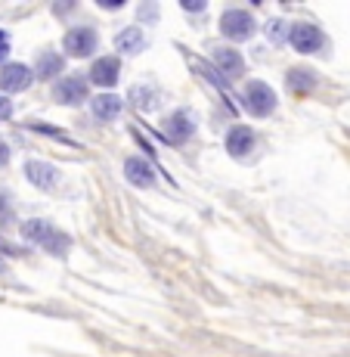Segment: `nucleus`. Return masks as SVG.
I'll return each instance as SVG.
<instances>
[{
    "label": "nucleus",
    "mask_w": 350,
    "mask_h": 357,
    "mask_svg": "<svg viewBox=\"0 0 350 357\" xmlns=\"http://www.w3.org/2000/svg\"><path fill=\"white\" fill-rule=\"evenodd\" d=\"M22 236L29 239V243L40 245V249H47V252H53V255H59V258H63L65 252L72 249V236L59 230L56 224L44 221V218H31V221H25V224H22Z\"/></svg>",
    "instance_id": "obj_1"
},
{
    "label": "nucleus",
    "mask_w": 350,
    "mask_h": 357,
    "mask_svg": "<svg viewBox=\"0 0 350 357\" xmlns=\"http://www.w3.org/2000/svg\"><path fill=\"white\" fill-rule=\"evenodd\" d=\"M242 106L248 109V115L255 119H267V115L276 109V93L270 84L264 81H248V87L242 91Z\"/></svg>",
    "instance_id": "obj_2"
},
{
    "label": "nucleus",
    "mask_w": 350,
    "mask_h": 357,
    "mask_svg": "<svg viewBox=\"0 0 350 357\" xmlns=\"http://www.w3.org/2000/svg\"><path fill=\"white\" fill-rule=\"evenodd\" d=\"M221 31L230 40H248L257 31V22L248 10H226L221 16Z\"/></svg>",
    "instance_id": "obj_3"
},
{
    "label": "nucleus",
    "mask_w": 350,
    "mask_h": 357,
    "mask_svg": "<svg viewBox=\"0 0 350 357\" xmlns=\"http://www.w3.org/2000/svg\"><path fill=\"white\" fill-rule=\"evenodd\" d=\"M288 40H292V47L298 53H317L326 47V38H322V31L317 25L310 22H294L288 25Z\"/></svg>",
    "instance_id": "obj_4"
},
{
    "label": "nucleus",
    "mask_w": 350,
    "mask_h": 357,
    "mask_svg": "<svg viewBox=\"0 0 350 357\" xmlns=\"http://www.w3.org/2000/svg\"><path fill=\"white\" fill-rule=\"evenodd\" d=\"M96 44H100V38H96V31L90 29V25H74L72 31L65 34L63 47L68 56H90V53L96 50Z\"/></svg>",
    "instance_id": "obj_5"
},
{
    "label": "nucleus",
    "mask_w": 350,
    "mask_h": 357,
    "mask_svg": "<svg viewBox=\"0 0 350 357\" xmlns=\"http://www.w3.org/2000/svg\"><path fill=\"white\" fill-rule=\"evenodd\" d=\"M31 81H34V72L22 63H6L3 68H0V91H6V93L29 91Z\"/></svg>",
    "instance_id": "obj_6"
},
{
    "label": "nucleus",
    "mask_w": 350,
    "mask_h": 357,
    "mask_svg": "<svg viewBox=\"0 0 350 357\" xmlns=\"http://www.w3.org/2000/svg\"><path fill=\"white\" fill-rule=\"evenodd\" d=\"M53 97H56V102H65V106H78V102L87 100V81L78 78V75H68L53 87Z\"/></svg>",
    "instance_id": "obj_7"
},
{
    "label": "nucleus",
    "mask_w": 350,
    "mask_h": 357,
    "mask_svg": "<svg viewBox=\"0 0 350 357\" xmlns=\"http://www.w3.org/2000/svg\"><path fill=\"white\" fill-rule=\"evenodd\" d=\"M161 130L170 143H186L192 134H196V125H192V115L189 112H174L161 121Z\"/></svg>",
    "instance_id": "obj_8"
},
{
    "label": "nucleus",
    "mask_w": 350,
    "mask_h": 357,
    "mask_svg": "<svg viewBox=\"0 0 350 357\" xmlns=\"http://www.w3.org/2000/svg\"><path fill=\"white\" fill-rule=\"evenodd\" d=\"M226 149H230L232 159H245V155L255 149V130L248 125H236L226 134Z\"/></svg>",
    "instance_id": "obj_9"
},
{
    "label": "nucleus",
    "mask_w": 350,
    "mask_h": 357,
    "mask_svg": "<svg viewBox=\"0 0 350 357\" xmlns=\"http://www.w3.org/2000/svg\"><path fill=\"white\" fill-rule=\"evenodd\" d=\"M118 75H121V63L118 56H100L90 66V81L100 87H115L118 84Z\"/></svg>",
    "instance_id": "obj_10"
},
{
    "label": "nucleus",
    "mask_w": 350,
    "mask_h": 357,
    "mask_svg": "<svg viewBox=\"0 0 350 357\" xmlns=\"http://www.w3.org/2000/svg\"><path fill=\"white\" fill-rule=\"evenodd\" d=\"M90 109L100 121H115L121 115V109H125V100L115 97V93H100V97L90 100Z\"/></svg>",
    "instance_id": "obj_11"
},
{
    "label": "nucleus",
    "mask_w": 350,
    "mask_h": 357,
    "mask_svg": "<svg viewBox=\"0 0 350 357\" xmlns=\"http://www.w3.org/2000/svg\"><path fill=\"white\" fill-rule=\"evenodd\" d=\"M125 177L134 187H152L155 183V171H152V165H149L146 159H127L125 162Z\"/></svg>",
    "instance_id": "obj_12"
},
{
    "label": "nucleus",
    "mask_w": 350,
    "mask_h": 357,
    "mask_svg": "<svg viewBox=\"0 0 350 357\" xmlns=\"http://www.w3.org/2000/svg\"><path fill=\"white\" fill-rule=\"evenodd\" d=\"M25 177L38 190H53L56 187V168L47 162H25Z\"/></svg>",
    "instance_id": "obj_13"
},
{
    "label": "nucleus",
    "mask_w": 350,
    "mask_h": 357,
    "mask_svg": "<svg viewBox=\"0 0 350 357\" xmlns=\"http://www.w3.org/2000/svg\"><path fill=\"white\" fill-rule=\"evenodd\" d=\"M214 63L221 68L223 75H230V78H242L245 75V59L239 56V50H232V47H221V50H214Z\"/></svg>",
    "instance_id": "obj_14"
},
{
    "label": "nucleus",
    "mask_w": 350,
    "mask_h": 357,
    "mask_svg": "<svg viewBox=\"0 0 350 357\" xmlns=\"http://www.w3.org/2000/svg\"><path fill=\"white\" fill-rule=\"evenodd\" d=\"M115 47H118V53H127V56H134V53L146 50V34H143L140 25H130L115 38Z\"/></svg>",
    "instance_id": "obj_15"
},
{
    "label": "nucleus",
    "mask_w": 350,
    "mask_h": 357,
    "mask_svg": "<svg viewBox=\"0 0 350 357\" xmlns=\"http://www.w3.org/2000/svg\"><path fill=\"white\" fill-rule=\"evenodd\" d=\"M130 100H134V106L140 109V112H152V109L159 106V87L136 84V87H130Z\"/></svg>",
    "instance_id": "obj_16"
},
{
    "label": "nucleus",
    "mask_w": 350,
    "mask_h": 357,
    "mask_svg": "<svg viewBox=\"0 0 350 357\" xmlns=\"http://www.w3.org/2000/svg\"><path fill=\"white\" fill-rule=\"evenodd\" d=\"M288 91L292 93H310L313 91V84H317V75L310 72V68H292V72H288Z\"/></svg>",
    "instance_id": "obj_17"
},
{
    "label": "nucleus",
    "mask_w": 350,
    "mask_h": 357,
    "mask_svg": "<svg viewBox=\"0 0 350 357\" xmlns=\"http://www.w3.org/2000/svg\"><path fill=\"white\" fill-rule=\"evenodd\" d=\"M65 68V59L59 56V53H40L38 66H34V75L38 78H56V75H63Z\"/></svg>",
    "instance_id": "obj_18"
},
{
    "label": "nucleus",
    "mask_w": 350,
    "mask_h": 357,
    "mask_svg": "<svg viewBox=\"0 0 350 357\" xmlns=\"http://www.w3.org/2000/svg\"><path fill=\"white\" fill-rule=\"evenodd\" d=\"M10 115H13V102L6 97H0V121H6Z\"/></svg>",
    "instance_id": "obj_19"
},
{
    "label": "nucleus",
    "mask_w": 350,
    "mask_h": 357,
    "mask_svg": "<svg viewBox=\"0 0 350 357\" xmlns=\"http://www.w3.org/2000/svg\"><path fill=\"white\" fill-rule=\"evenodd\" d=\"M279 25H283V22H270V29H267V31H270V40H276V44L283 40V29H279Z\"/></svg>",
    "instance_id": "obj_20"
},
{
    "label": "nucleus",
    "mask_w": 350,
    "mask_h": 357,
    "mask_svg": "<svg viewBox=\"0 0 350 357\" xmlns=\"http://www.w3.org/2000/svg\"><path fill=\"white\" fill-rule=\"evenodd\" d=\"M6 53H10V38L6 31H0V59H6Z\"/></svg>",
    "instance_id": "obj_21"
},
{
    "label": "nucleus",
    "mask_w": 350,
    "mask_h": 357,
    "mask_svg": "<svg viewBox=\"0 0 350 357\" xmlns=\"http://www.w3.org/2000/svg\"><path fill=\"white\" fill-rule=\"evenodd\" d=\"M6 162H10V146L0 140V165H6Z\"/></svg>",
    "instance_id": "obj_22"
},
{
    "label": "nucleus",
    "mask_w": 350,
    "mask_h": 357,
    "mask_svg": "<svg viewBox=\"0 0 350 357\" xmlns=\"http://www.w3.org/2000/svg\"><path fill=\"white\" fill-rule=\"evenodd\" d=\"M0 273H3V258H0Z\"/></svg>",
    "instance_id": "obj_23"
}]
</instances>
